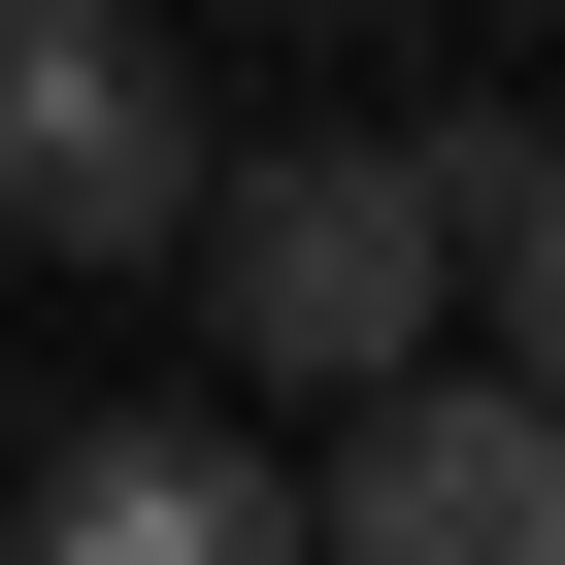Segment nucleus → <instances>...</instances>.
I'll return each instance as SVG.
<instances>
[{
  "instance_id": "obj_1",
  "label": "nucleus",
  "mask_w": 565,
  "mask_h": 565,
  "mask_svg": "<svg viewBox=\"0 0 565 565\" xmlns=\"http://www.w3.org/2000/svg\"><path fill=\"white\" fill-rule=\"evenodd\" d=\"M200 333L266 399H366L433 300H466V233H499V100H399V134H300V167H200Z\"/></svg>"
},
{
  "instance_id": "obj_2",
  "label": "nucleus",
  "mask_w": 565,
  "mask_h": 565,
  "mask_svg": "<svg viewBox=\"0 0 565 565\" xmlns=\"http://www.w3.org/2000/svg\"><path fill=\"white\" fill-rule=\"evenodd\" d=\"M167 200H200L167 0H0V233L34 266H167Z\"/></svg>"
},
{
  "instance_id": "obj_3",
  "label": "nucleus",
  "mask_w": 565,
  "mask_h": 565,
  "mask_svg": "<svg viewBox=\"0 0 565 565\" xmlns=\"http://www.w3.org/2000/svg\"><path fill=\"white\" fill-rule=\"evenodd\" d=\"M333 565H565V399L399 333V366L333 399Z\"/></svg>"
},
{
  "instance_id": "obj_4",
  "label": "nucleus",
  "mask_w": 565,
  "mask_h": 565,
  "mask_svg": "<svg viewBox=\"0 0 565 565\" xmlns=\"http://www.w3.org/2000/svg\"><path fill=\"white\" fill-rule=\"evenodd\" d=\"M34 532H67V565H266L300 499H266L233 433H167V399H134V433H67V466H34Z\"/></svg>"
},
{
  "instance_id": "obj_5",
  "label": "nucleus",
  "mask_w": 565,
  "mask_h": 565,
  "mask_svg": "<svg viewBox=\"0 0 565 565\" xmlns=\"http://www.w3.org/2000/svg\"><path fill=\"white\" fill-rule=\"evenodd\" d=\"M466 266H499V366L565 399V134H499V233H466Z\"/></svg>"
}]
</instances>
